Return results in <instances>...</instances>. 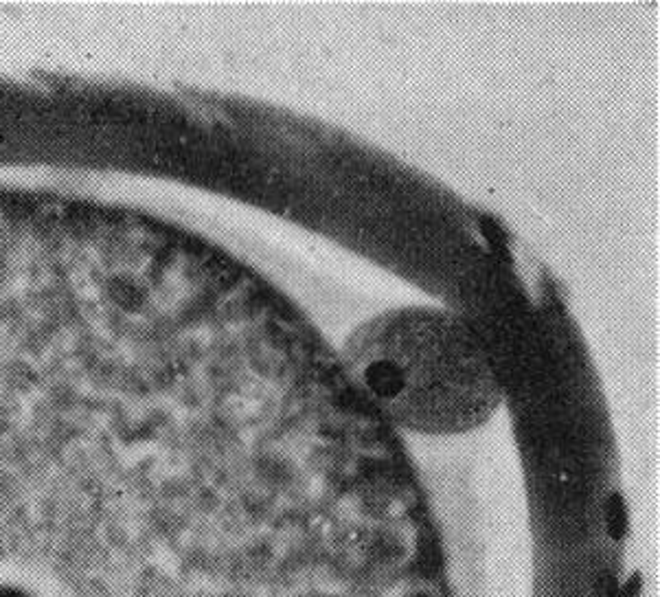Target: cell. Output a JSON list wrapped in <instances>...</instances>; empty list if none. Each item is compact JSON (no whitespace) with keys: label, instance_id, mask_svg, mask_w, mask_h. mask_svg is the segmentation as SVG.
Segmentation results:
<instances>
[{"label":"cell","instance_id":"cell-1","mask_svg":"<svg viewBox=\"0 0 660 597\" xmlns=\"http://www.w3.org/2000/svg\"><path fill=\"white\" fill-rule=\"evenodd\" d=\"M340 365L395 431L459 435L485 424L505 398L487 345L441 308L382 312L349 334Z\"/></svg>","mask_w":660,"mask_h":597}]
</instances>
